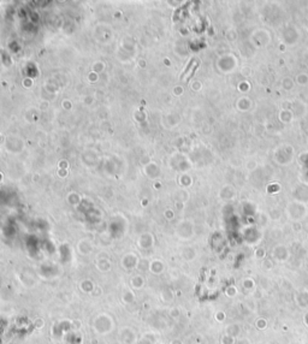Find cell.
Here are the masks:
<instances>
[{
	"mask_svg": "<svg viewBox=\"0 0 308 344\" xmlns=\"http://www.w3.org/2000/svg\"><path fill=\"white\" fill-rule=\"evenodd\" d=\"M197 68V64H194V60H191V63H190V65L188 66V69L184 71V73L182 75V80H189L190 76L194 73V71H195V69Z\"/></svg>",
	"mask_w": 308,
	"mask_h": 344,
	"instance_id": "cell-1",
	"label": "cell"
}]
</instances>
